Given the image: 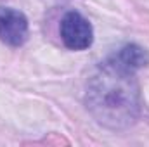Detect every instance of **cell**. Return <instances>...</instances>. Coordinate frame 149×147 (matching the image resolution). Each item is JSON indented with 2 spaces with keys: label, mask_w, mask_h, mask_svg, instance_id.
<instances>
[{
  "label": "cell",
  "mask_w": 149,
  "mask_h": 147,
  "mask_svg": "<svg viewBox=\"0 0 149 147\" xmlns=\"http://www.w3.org/2000/svg\"><path fill=\"white\" fill-rule=\"evenodd\" d=\"M87 104L106 126L125 128L132 125L139 114V87L134 73L106 61L88 83Z\"/></svg>",
  "instance_id": "1"
},
{
  "label": "cell",
  "mask_w": 149,
  "mask_h": 147,
  "mask_svg": "<svg viewBox=\"0 0 149 147\" xmlns=\"http://www.w3.org/2000/svg\"><path fill=\"white\" fill-rule=\"evenodd\" d=\"M61 38L71 50H85L92 45L94 33L90 23L78 12H68L61 21Z\"/></svg>",
  "instance_id": "2"
},
{
  "label": "cell",
  "mask_w": 149,
  "mask_h": 147,
  "mask_svg": "<svg viewBox=\"0 0 149 147\" xmlns=\"http://www.w3.org/2000/svg\"><path fill=\"white\" fill-rule=\"evenodd\" d=\"M28 38V19L19 10L0 7V40L7 45L19 47Z\"/></svg>",
  "instance_id": "3"
},
{
  "label": "cell",
  "mask_w": 149,
  "mask_h": 147,
  "mask_svg": "<svg viewBox=\"0 0 149 147\" xmlns=\"http://www.w3.org/2000/svg\"><path fill=\"white\" fill-rule=\"evenodd\" d=\"M108 62H111L113 66H116L123 71L135 74V71H139L141 68L149 64V52L141 45L130 43V45H125L123 49H120L114 55H111L108 59Z\"/></svg>",
  "instance_id": "4"
}]
</instances>
